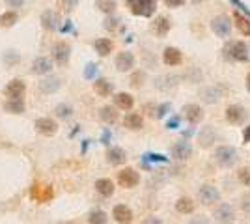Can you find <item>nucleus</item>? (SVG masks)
Masks as SVG:
<instances>
[{
  "mask_svg": "<svg viewBox=\"0 0 250 224\" xmlns=\"http://www.w3.org/2000/svg\"><path fill=\"white\" fill-rule=\"evenodd\" d=\"M224 58L231 62H247L249 60V47L245 41H229L224 45Z\"/></svg>",
  "mask_w": 250,
  "mask_h": 224,
  "instance_id": "1",
  "label": "nucleus"
},
{
  "mask_svg": "<svg viewBox=\"0 0 250 224\" xmlns=\"http://www.w3.org/2000/svg\"><path fill=\"white\" fill-rule=\"evenodd\" d=\"M215 161L219 163L220 166H224V168H231V166L237 164L239 153H237V149L231 148V146H220V148L215 149Z\"/></svg>",
  "mask_w": 250,
  "mask_h": 224,
  "instance_id": "2",
  "label": "nucleus"
},
{
  "mask_svg": "<svg viewBox=\"0 0 250 224\" xmlns=\"http://www.w3.org/2000/svg\"><path fill=\"white\" fill-rule=\"evenodd\" d=\"M127 6L136 17H151L157 10L155 0H127Z\"/></svg>",
  "mask_w": 250,
  "mask_h": 224,
  "instance_id": "3",
  "label": "nucleus"
},
{
  "mask_svg": "<svg viewBox=\"0 0 250 224\" xmlns=\"http://www.w3.org/2000/svg\"><path fill=\"white\" fill-rule=\"evenodd\" d=\"M118 183L124 187V189H135L136 185L140 183V174L131 168V166H125L118 172Z\"/></svg>",
  "mask_w": 250,
  "mask_h": 224,
  "instance_id": "4",
  "label": "nucleus"
},
{
  "mask_svg": "<svg viewBox=\"0 0 250 224\" xmlns=\"http://www.w3.org/2000/svg\"><path fill=\"white\" fill-rule=\"evenodd\" d=\"M198 198L204 205H213V204L220 202V191L215 185L206 183V185H202L198 189Z\"/></svg>",
  "mask_w": 250,
  "mask_h": 224,
  "instance_id": "5",
  "label": "nucleus"
},
{
  "mask_svg": "<svg viewBox=\"0 0 250 224\" xmlns=\"http://www.w3.org/2000/svg\"><path fill=\"white\" fill-rule=\"evenodd\" d=\"M71 58V45L67 41H56L52 45V60L56 64L65 65Z\"/></svg>",
  "mask_w": 250,
  "mask_h": 224,
  "instance_id": "6",
  "label": "nucleus"
},
{
  "mask_svg": "<svg viewBox=\"0 0 250 224\" xmlns=\"http://www.w3.org/2000/svg\"><path fill=\"white\" fill-rule=\"evenodd\" d=\"M30 196L36 200V202L47 204V202H51L52 198H54V189H52L51 185H42V183H36V185H32Z\"/></svg>",
  "mask_w": 250,
  "mask_h": 224,
  "instance_id": "7",
  "label": "nucleus"
},
{
  "mask_svg": "<svg viewBox=\"0 0 250 224\" xmlns=\"http://www.w3.org/2000/svg\"><path fill=\"white\" fill-rule=\"evenodd\" d=\"M34 127L36 131L43 135V137H52V135H56L58 133V123H56V120H52V118H38L36 122H34Z\"/></svg>",
  "mask_w": 250,
  "mask_h": 224,
  "instance_id": "8",
  "label": "nucleus"
},
{
  "mask_svg": "<svg viewBox=\"0 0 250 224\" xmlns=\"http://www.w3.org/2000/svg\"><path fill=\"white\" fill-rule=\"evenodd\" d=\"M211 30L217 34L219 38H228L231 32V21H229L228 15H217L213 21H211Z\"/></svg>",
  "mask_w": 250,
  "mask_h": 224,
  "instance_id": "9",
  "label": "nucleus"
},
{
  "mask_svg": "<svg viewBox=\"0 0 250 224\" xmlns=\"http://www.w3.org/2000/svg\"><path fill=\"white\" fill-rule=\"evenodd\" d=\"M4 94L8 99H22L24 94H26V84L21 79H13L8 82V86L4 88Z\"/></svg>",
  "mask_w": 250,
  "mask_h": 224,
  "instance_id": "10",
  "label": "nucleus"
},
{
  "mask_svg": "<svg viewBox=\"0 0 250 224\" xmlns=\"http://www.w3.org/2000/svg\"><path fill=\"white\" fill-rule=\"evenodd\" d=\"M42 26L49 32H56L60 30L62 26V21H60V15L52 10H45L42 13Z\"/></svg>",
  "mask_w": 250,
  "mask_h": 224,
  "instance_id": "11",
  "label": "nucleus"
},
{
  "mask_svg": "<svg viewBox=\"0 0 250 224\" xmlns=\"http://www.w3.org/2000/svg\"><path fill=\"white\" fill-rule=\"evenodd\" d=\"M247 118H249V112H247V108L241 107V105H229L226 108V120H228L229 123H233V125L245 123Z\"/></svg>",
  "mask_w": 250,
  "mask_h": 224,
  "instance_id": "12",
  "label": "nucleus"
},
{
  "mask_svg": "<svg viewBox=\"0 0 250 224\" xmlns=\"http://www.w3.org/2000/svg\"><path fill=\"white\" fill-rule=\"evenodd\" d=\"M38 88H40L42 94H54V92H58L62 88V79L54 77V75H45L43 81H40Z\"/></svg>",
  "mask_w": 250,
  "mask_h": 224,
  "instance_id": "13",
  "label": "nucleus"
},
{
  "mask_svg": "<svg viewBox=\"0 0 250 224\" xmlns=\"http://www.w3.org/2000/svg\"><path fill=\"white\" fill-rule=\"evenodd\" d=\"M112 217L118 224H131L133 223V209L125 204H118L112 209Z\"/></svg>",
  "mask_w": 250,
  "mask_h": 224,
  "instance_id": "14",
  "label": "nucleus"
},
{
  "mask_svg": "<svg viewBox=\"0 0 250 224\" xmlns=\"http://www.w3.org/2000/svg\"><path fill=\"white\" fill-rule=\"evenodd\" d=\"M183 116H185V120H187L190 125H196V123H200L204 120V110H202L200 105L188 103V105L183 107Z\"/></svg>",
  "mask_w": 250,
  "mask_h": 224,
  "instance_id": "15",
  "label": "nucleus"
},
{
  "mask_svg": "<svg viewBox=\"0 0 250 224\" xmlns=\"http://www.w3.org/2000/svg\"><path fill=\"white\" fill-rule=\"evenodd\" d=\"M114 64L118 71L127 73V71H131L135 67V56H133V53H129V51H124V53H120L116 56Z\"/></svg>",
  "mask_w": 250,
  "mask_h": 224,
  "instance_id": "16",
  "label": "nucleus"
},
{
  "mask_svg": "<svg viewBox=\"0 0 250 224\" xmlns=\"http://www.w3.org/2000/svg\"><path fill=\"white\" fill-rule=\"evenodd\" d=\"M215 219L220 224H229L235 221V211H233V207L229 204H220L219 207L215 209Z\"/></svg>",
  "mask_w": 250,
  "mask_h": 224,
  "instance_id": "17",
  "label": "nucleus"
},
{
  "mask_svg": "<svg viewBox=\"0 0 250 224\" xmlns=\"http://www.w3.org/2000/svg\"><path fill=\"white\" fill-rule=\"evenodd\" d=\"M172 155H174V159L177 161H187L190 155H192V146H190V142L188 140H179L174 144V148H172Z\"/></svg>",
  "mask_w": 250,
  "mask_h": 224,
  "instance_id": "18",
  "label": "nucleus"
},
{
  "mask_svg": "<svg viewBox=\"0 0 250 224\" xmlns=\"http://www.w3.org/2000/svg\"><path fill=\"white\" fill-rule=\"evenodd\" d=\"M163 62L170 67H176V65H181L183 62V53L176 49V47H167L165 53H163Z\"/></svg>",
  "mask_w": 250,
  "mask_h": 224,
  "instance_id": "19",
  "label": "nucleus"
},
{
  "mask_svg": "<svg viewBox=\"0 0 250 224\" xmlns=\"http://www.w3.org/2000/svg\"><path fill=\"white\" fill-rule=\"evenodd\" d=\"M52 71V60L51 58H45V56H38L34 62H32V73L34 75H49Z\"/></svg>",
  "mask_w": 250,
  "mask_h": 224,
  "instance_id": "20",
  "label": "nucleus"
},
{
  "mask_svg": "<svg viewBox=\"0 0 250 224\" xmlns=\"http://www.w3.org/2000/svg\"><path fill=\"white\" fill-rule=\"evenodd\" d=\"M112 99H114V107L120 108V110H127L129 112L135 107V97L131 96V94H127V92H120Z\"/></svg>",
  "mask_w": 250,
  "mask_h": 224,
  "instance_id": "21",
  "label": "nucleus"
},
{
  "mask_svg": "<svg viewBox=\"0 0 250 224\" xmlns=\"http://www.w3.org/2000/svg\"><path fill=\"white\" fill-rule=\"evenodd\" d=\"M106 161L112 166H120V164H124L125 161H127V153H125L124 148L112 146V148H108V151H106Z\"/></svg>",
  "mask_w": 250,
  "mask_h": 224,
  "instance_id": "22",
  "label": "nucleus"
},
{
  "mask_svg": "<svg viewBox=\"0 0 250 224\" xmlns=\"http://www.w3.org/2000/svg\"><path fill=\"white\" fill-rule=\"evenodd\" d=\"M94 187H95V191L99 192L101 196H104V198H110L116 191L114 182H112V180H108V178H99V180L95 182Z\"/></svg>",
  "mask_w": 250,
  "mask_h": 224,
  "instance_id": "23",
  "label": "nucleus"
},
{
  "mask_svg": "<svg viewBox=\"0 0 250 224\" xmlns=\"http://www.w3.org/2000/svg\"><path fill=\"white\" fill-rule=\"evenodd\" d=\"M124 125L129 131H140V129L144 127V120H142L140 114H136V112H129L124 118Z\"/></svg>",
  "mask_w": 250,
  "mask_h": 224,
  "instance_id": "24",
  "label": "nucleus"
},
{
  "mask_svg": "<svg viewBox=\"0 0 250 224\" xmlns=\"http://www.w3.org/2000/svg\"><path fill=\"white\" fill-rule=\"evenodd\" d=\"M94 90L97 96L108 97L112 92H114V84H112L108 79H97V81L94 82Z\"/></svg>",
  "mask_w": 250,
  "mask_h": 224,
  "instance_id": "25",
  "label": "nucleus"
},
{
  "mask_svg": "<svg viewBox=\"0 0 250 224\" xmlns=\"http://www.w3.org/2000/svg\"><path fill=\"white\" fill-rule=\"evenodd\" d=\"M94 49L99 56H108V54L114 51V43L110 41L108 38H99V40L94 41Z\"/></svg>",
  "mask_w": 250,
  "mask_h": 224,
  "instance_id": "26",
  "label": "nucleus"
},
{
  "mask_svg": "<svg viewBox=\"0 0 250 224\" xmlns=\"http://www.w3.org/2000/svg\"><path fill=\"white\" fill-rule=\"evenodd\" d=\"M4 110L10 112V114H24L26 110V105H24V99H8L4 103Z\"/></svg>",
  "mask_w": 250,
  "mask_h": 224,
  "instance_id": "27",
  "label": "nucleus"
},
{
  "mask_svg": "<svg viewBox=\"0 0 250 224\" xmlns=\"http://www.w3.org/2000/svg\"><path fill=\"white\" fill-rule=\"evenodd\" d=\"M233 21H235V26L239 28L241 34H245V36H250V19L247 15H243L241 11H233Z\"/></svg>",
  "mask_w": 250,
  "mask_h": 224,
  "instance_id": "28",
  "label": "nucleus"
},
{
  "mask_svg": "<svg viewBox=\"0 0 250 224\" xmlns=\"http://www.w3.org/2000/svg\"><path fill=\"white\" fill-rule=\"evenodd\" d=\"M99 118H101V122L108 123V125L116 123V122H118V112H116V107H110V105L101 107L99 108Z\"/></svg>",
  "mask_w": 250,
  "mask_h": 224,
  "instance_id": "29",
  "label": "nucleus"
},
{
  "mask_svg": "<svg viewBox=\"0 0 250 224\" xmlns=\"http://www.w3.org/2000/svg\"><path fill=\"white\" fill-rule=\"evenodd\" d=\"M176 211L181 215L194 213V202H192L188 196H181V198H177V202H176Z\"/></svg>",
  "mask_w": 250,
  "mask_h": 224,
  "instance_id": "30",
  "label": "nucleus"
},
{
  "mask_svg": "<svg viewBox=\"0 0 250 224\" xmlns=\"http://www.w3.org/2000/svg\"><path fill=\"white\" fill-rule=\"evenodd\" d=\"M17 21H19V13L15 10H8L0 15V26L2 28H11V26H15Z\"/></svg>",
  "mask_w": 250,
  "mask_h": 224,
  "instance_id": "31",
  "label": "nucleus"
},
{
  "mask_svg": "<svg viewBox=\"0 0 250 224\" xmlns=\"http://www.w3.org/2000/svg\"><path fill=\"white\" fill-rule=\"evenodd\" d=\"M170 28H172V24H170V21H168L167 17H159V19L153 22V32H155L157 36H161V38H165Z\"/></svg>",
  "mask_w": 250,
  "mask_h": 224,
  "instance_id": "32",
  "label": "nucleus"
},
{
  "mask_svg": "<svg viewBox=\"0 0 250 224\" xmlns=\"http://www.w3.org/2000/svg\"><path fill=\"white\" fill-rule=\"evenodd\" d=\"M88 223L90 224H106L108 223V215L103 209H92L88 213Z\"/></svg>",
  "mask_w": 250,
  "mask_h": 224,
  "instance_id": "33",
  "label": "nucleus"
},
{
  "mask_svg": "<svg viewBox=\"0 0 250 224\" xmlns=\"http://www.w3.org/2000/svg\"><path fill=\"white\" fill-rule=\"evenodd\" d=\"M95 8L106 15H112L118 8V4H116V0H95Z\"/></svg>",
  "mask_w": 250,
  "mask_h": 224,
  "instance_id": "34",
  "label": "nucleus"
},
{
  "mask_svg": "<svg viewBox=\"0 0 250 224\" xmlns=\"http://www.w3.org/2000/svg\"><path fill=\"white\" fill-rule=\"evenodd\" d=\"M54 114L60 118V120H67V118L73 116V108H71V105H67V103H60V105H56V108H54Z\"/></svg>",
  "mask_w": 250,
  "mask_h": 224,
  "instance_id": "35",
  "label": "nucleus"
},
{
  "mask_svg": "<svg viewBox=\"0 0 250 224\" xmlns=\"http://www.w3.org/2000/svg\"><path fill=\"white\" fill-rule=\"evenodd\" d=\"M215 137H217V135L213 133V129L206 127L202 133H200L198 139H200V142H202V146H204V148H208V146H211V142H215Z\"/></svg>",
  "mask_w": 250,
  "mask_h": 224,
  "instance_id": "36",
  "label": "nucleus"
},
{
  "mask_svg": "<svg viewBox=\"0 0 250 224\" xmlns=\"http://www.w3.org/2000/svg\"><path fill=\"white\" fill-rule=\"evenodd\" d=\"M2 60H4V64L8 65V67H13L15 64L21 62V56H19V53H15V51H6L4 56H2Z\"/></svg>",
  "mask_w": 250,
  "mask_h": 224,
  "instance_id": "37",
  "label": "nucleus"
},
{
  "mask_svg": "<svg viewBox=\"0 0 250 224\" xmlns=\"http://www.w3.org/2000/svg\"><path fill=\"white\" fill-rule=\"evenodd\" d=\"M103 26H104V30L114 32L116 28L120 26V17H116V15H108V17L103 21Z\"/></svg>",
  "mask_w": 250,
  "mask_h": 224,
  "instance_id": "38",
  "label": "nucleus"
},
{
  "mask_svg": "<svg viewBox=\"0 0 250 224\" xmlns=\"http://www.w3.org/2000/svg\"><path fill=\"white\" fill-rule=\"evenodd\" d=\"M142 161H144V164L146 163H168V159L165 157V155H161V153H146L144 157H142Z\"/></svg>",
  "mask_w": 250,
  "mask_h": 224,
  "instance_id": "39",
  "label": "nucleus"
},
{
  "mask_svg": "<svg viewBox=\"0 0 250 224\" xmlns=\"http://www.w3.org/2000/svg\"><path fill=\"white\" fill-rule=\"evenodd\" d=\"M144 81H146V73H144V71H135L133 77H131V86L140 88V86L144 84Z\"/></svg>",
  "mask_w": 250,
  "mask_h": 224,
  "instance_id": "40",
  "label": "nucleus"
},
{
  "mask_svg": "<svg viewBox=\"0 0 250 224\" xmlns=\"http://www.w3.org/2000/svg\"><path fill=\"white\" fill-rule=\"evenodd\" d=\"M95 75H97V65H95L94 62L86 64V67H84V79H88V81H94Z\"/></svg>",
  "mask_w": 250,
  "mask_h": 224,
  "instance_id": "41",
  "label": "nucleus"
},
{
  "mask_svg": "<svg viewBox=\"0 0 250 224\" xmlns=\"http://www.w3.org/2000/svg\"><path fill=\"white\" fill-rule=\"evenodd\" d=\"M237 178H239V182L245 185V187H250V168H241L237 172Z\"/></svg>",
  "mask_w": 250,
  "mask_h": 224,
  "instance_id": "42",
  "label": "nucleus"
},
{
  "mask_svg": "<svg viewBox=\"0 0 250 224\" xmlns=\"http://www.w3.org/2000/svg\"><path fill=\"white\" fill-rule=\"evenodd\" d=\"M204 96H206L204 99H206L208 103H217V101L220 99L219 92H215V88H209V90H206V92H204Z\"/></svg>",
  "mask_w": 250,
  "mask_h": 224,
  "instance_id": "43",
  "label": "nucleus"
},
{
  "mask_svg": "<svg viewBox=\"0 0 250 224\" xmlns=\"http://www.w3.org/2000/svg\"><path fill=\"white\" fill-rule=\"evenodd\" d=\"M229 2H231V4H233V6L237 8V11L245 13V15H247V17L250 19V10H249V6H247L245 2H241V0H229Z\"/></svg>",
  "mask_w": 250,
  "mask_h": 224,
  "instance_id": "44",
  "label": "nucleus"
},
{
  "mask_svg": "<svg viewBox=\"0 0 250 224\" xmlns=\"http://www.w3.org/2000/svg\"><path fill=\"white\" fill-rule=\"evenodd\" d=\"M77 4H79V0H62V8L65 13H71L77 8Z\"/></svg>",
  "mask_w": 250,
  "mask_h": 224,
  "instance_id": "45",
  "label": "nucleus"
},
{
  "mask_svg": "<svg viewBox=\"0 0 250 224\" xmlns=\"http://www.w3.org/2000/svg\"><path fill=\"white\" fill-rule=\"evenodd\" d=\"M168 110H170V103H163V105H159V107L155 108V116L165 118L168 114Z\"/></svg>",
  "mask_w": 250,
  "mask_h": 224,
  "instance_id": "46",
  "label": "nucleus"
},
{
  "mask_svg": "<svg viewBox=\"0 0 250 224\" xmlns=\"http://www.w3.org/2000/svg\"><path fill=\"white\" fill-rule=\"evenodd\" d=\"M241 209L247 215H250V194H245V196L241 198Z\"/></svg>",
  "mask_w": 250,
  "mask_h": 224,
  "instance_id": "47",
  "label": "nucleus"
},
{
  "mask_svg": "<svg viewBox=\"0 0 250 224\" xmlns=\"http://www.w3.org/2000/svg\"><path fill=\"white\" fill-rule=\"evenodd\" d=\"M6 6L17 10V8H22V6H24V0H6Z\"/></svg>",
  "mask_w": 250,
  "mask_h": 224,
  "instance_id": "48",
  "label": "nucleus"
},
{
  "mask_svg": "<svg viewBox=\"0 0 250 224\" xmlns=\"http://www.w3.org/2000/svg\"><path fill=\"white\" fill-rule=\"evenodd\" d=\"M165 4H167L168 8H179V6L185 4V0H165Z\"/></svg>",
  "mask_w": 250,
  "mask_h": 224,
  "instance_id": "49",
  "label": "nucleus"
},
{
  "mask_svg": "<svg viewBox=\"0 0 250 224\" xmlns=\"http://www.w3.org/2000/svg\"><path fill=\"white\" fill-rule=\"evenodd\" d=\"M187 224H209V221L206 217H194V219H190Z\"/></svg>",
  "mask_w": 250,
  "mask_h": 224,
  "instance_id": "50",
  "label": "nucleus"
},
{
  "mask_svg": "<svg viewBox=\"0 0 250 224\" xmlns=\"http://www.w3.org/2000/svg\"><path fill=\"white\" fill-rule=\"evenodd\" d=\"M167 127L168 129H177V127H179V118H172V120H168Z\"/></svg>",
  "mask_w": 250,
  "mask_h": 224,
  "instance_id": "51",
  "label": "nucleus"
},
{
  "mask_svg": "<svg viewBox=\"0 0 250 224\" xmlns=\"http://www.w3.org/2000/svg\"><path fill=\"white\" fill-rule=\"evenodd\" d=\"M243 142H245L247 146H250V125L243 131Z\"/></svg>",
  "mask_w": 250,
  "mask_h": 224,
  "instance_id": "52",
  "label": "nucleus"
},
{
  "mask_svg": "<svg viewBox=\"0 0 250 224\" xmlns=\"http://www.w3.org/2000/svg\"><path fill=\"white\" fill-rule=\"evenodd\" d=\"M144 224H165L159 217H147L146 221H144Z\"/></svg>",
  "mask_w": 250,
  "mask_h": 224,
  "instance_id": "53",
  "label": "nucleus"
},
{
  "mask_svg": "<svg viewBox=\"0 0 250 224\" xmlns=\"http://www.w3.org/2000/svg\"><path fill=\"white\" fill-rule=\"evenodd\" d=\"M108 139H110V133H108V131H104V135H103V144H108Z\"/></svg>",
  "mask_w": 250,
  "mask_h": 224,
  "instance_id": "54",
  "label": "nucleus"
},
{
  "mask_svg": "<svg viewBox=\"0 0 250 224\" xmlns=\"http://www.w3.org/2000/svg\"><path fill=\"white\" fill-rule=\"evenodd\" d=\"M247 86H249V90H250V73H249V79H247Z\"/></svg>",
  "mask_w": 250,
  "mask_h": 224,
  "instance_id": "55",
  "label": "nucleus"
},
{
  "mask_svg": "<svg viewBox=\"0 0 250 224\" xmlns=\"http://www.w3.org/2000/svg\"><path fill=\"white\" fill-rule=\"evenodd\" d=\"M65 224H75V223H65Z\"/></svg>",
  "mask_w": 250,
  "mask_h": 224,
  "instance_id": "56",
  "label": "nucleus"
}]
</instances>
